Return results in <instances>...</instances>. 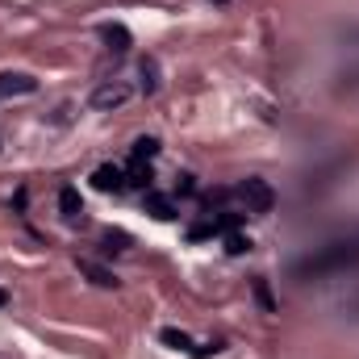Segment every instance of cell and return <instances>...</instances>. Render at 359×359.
Here are the masks:
<instances>
[{
  "mask_svg": "<svg viewBox=\"0 0 359 359\" xmlns=\"http://www.w3.org/2000/svg\"><path fill=\"white\" fill-rule=\"evenodd\" d=\"M80 272H84L92 284H100V288H113V284H117V276H113L109 268H100V264H92V259H80Z\"/></svg>",
  "mask_w": 359,
  "mask_h": 359,
  "instance_id": "obj_9",
  "label": "cell"
},
{
  "mask_svg": "<svg viewBox=\"0 0 359 359\" xmlns=\"http://www.w3.org/2000/svg\"><path fill=\"white\" fill-rule=\"evenodd\" d=\"M21 92H38V80L25 71H9L0 76V96H21Z\"/></svg>",
  "mask_w": 359,
  "mask_h": 359,
  "instance_id": "obj_4",
  "label": "cell"
},
{
  "mask_svg": "<svg viewBox=\"0 0 359 359\" xmlns=\"http://www.w3.org/2000/svg\"><path fill=\"white\" fill-rule=\"evenodd\" d=\"M59 213L67 218V222H80L84 218V200H80V188H59Z\"/></svg>",
  "mask_w": 359,
  "mask_h": 359,
  "instance_id": "obj_6",
  "label": "cell"
},
{
  "mask_svg": "<svg viewBox=\"0 0 359 359\" xmlns=\"http://www.w3.org/2000/svg\"><path fill=\"white\" fill-rule=\"evenodd\" d=\"M255 301H259V310H264V314H276V310H280V305H276V297H272V284H268L264 276L255 280Z\"/></svg>",
  "mask_w": 359,
  "mask_h": 359,
  "instance_id": "obj_10",
  "label": "cell"
},
{
  "mask_svg": "<svg viewBox=\"0 0 359 359\" xmlns=\"http://www.w3.org/2000/svg\"><path fill=\"white\" fill-rule=\"evenodd\" d=\"M126 184H130V188H142V192H150V172H146L142 163H134V167H130V176H126Z\"/></svg>",
  "mask_w": 359,
  "mask_h": 359,
  "instance_id": "obj_11",
  "label": "cell"
},
{
  "mask_svg": "<svg viewBox=\"0 0 359 359\" xmlns=\"http://www.w3.org/2000/svg\"><path fill=\"white\" fill-rule=\"evenodd\" d=\"M100 38H105L109 50H117V55H126V50H130V30L126 25H100Z\"/></svg>",
  "mask_w": 359,
  "mask_h": 359,
  "instance_id": "obj_8",
  "label": "cell"
},
{
  "mask_svg": "<svg viewBox=\"0 0 359 359\" xmlns=\"http://www.w3.org/2000/svg\"><path fill=\"white\" fill-rule=\"evenodd\" d=\"M351 264H359V242H330V246H322L318 255H310L305 264H297V276L310 280V276L343 272V268H351Z\"/></svg>",
  "mask_w": 359,
  "mask_h": 359,
  "instance_id": "obj_1",
  "label": "cell"
},
{
  "mask_svg": "<svg viewBox=\"0 0 359 359\" xmlns=\"http://www.w3.org/2000/svg\"><path fill=\"white\" fill-rule=\"evenodd\" d=\"M155 155H159V142H155V138H138V142H134V159H138V163H142V159H155Z\"/></svg>",
  "mask_w": 359,
  "mask_h": 359,
  "instance_id": "obj_12",
  "label": "cell"
},
{
  "mask_svg": "<svg viewBox=\"0 0 359 359\" xmlns=\"http://www.w3.org/2000/svg\"><path fill=\"white\" fill-rule=\"evenodd\" d=\"M238 196L246 205V213H272V205H276V192H272L268 180H242Z\"/></svg>",
  "mask_w": 359,
  "mask_h": 359,
  "instance_id": "obj_3",
  "label": "cell"
},
{
  "mask_svg": "<svg viewBox=\"0 0 359 359\" xmlns=\"http://www.w3.org/2000/svg\"><path fill=\"white\" fill-rule=\"evenodd\" d=\"M92 184H96L100 192H121V188H126V172L105 163V167H96V172H92Z\"/></svg>",
  "mask_w": 359,
  "mask_h": 359,
  "instance_id": "obj_5",
  "label": "cell"
},
{
  "mask_svg": "<svg viewBox=\"0 0 359 359\" xmlns=\"http://www.w3.org/2000/svg\"><path fill=\"white\" fill-rule=\"evenodd\" d=\"M142 200H146V213H155L159 222H172V218H176V205H172V200H167L163 192H155V188H150V192H146Z\"/></svg>",
  "mask_w": 359,
  "mask_h": 359,
  "instance_id": "obj_7",
  "label": "cell"
},
{
  "mask_svg": "<svg viewBox=\"0 0 359 359\" xmlns=\"http://www.w3.org/2000/svg\"><path fill=\"white\" fill-rule=\"evenodd\" d=\"M159 338H163L167 347H176V351H188V347H192V343H188V334H184V330H172V326H167Z\"/></svg>",
  "mask_w": 359,
  "mask_h": 359,
  "instance_id": "obj_13",
  "label": "cell"
},
{
  "mask_svg": "<svg viewBox=\"0 0 359 359\" xmlns=\"http://www.w3.org/2000/svg\"><path fill=\"white\" fill-rule=\"evenodd\" d=\"M134 96V88L126 84V80H109V84H100V88H92V96H88V105L92 109H100V113H113V109H121L126 100Z\"/></svg>",
  "mask_w": 359,
  "mask_h": 359,
  "instance_id": "obj_2",
  "label": "cell"
},
{
  "mask_svg": "<svg viewBox=\"0 0 359 359\" xmlns=\"http://www.w3.org/2000/svg\"><path fill=\"white\" fill-rule=\"evenodd\" d=\"M5 305H9V292H5V288H0V310H5Z\"/></svg>",
  "mask_w": 359,
  "mask_h": 359,
  "instance_id": "obj_17",
  "label": "cell"
},
{
  "mask_svg": "<svg viewBox=\"0 0 359 359\" xmlns=\"http://www.w3.org/2000/svg\"><path fill=\"white\" fill-rule=\"evenodd\" d=\"M176 192H180V196H192V192H196L192 176H180V180H176Z\"/></svg>",
  "mask_w": 359,
  "mask_h": 359,
  "instance_id": "obj_16",
  "label": "cell"
},
{
  "mask_svg": "<svg viewBox=\"0 0 359 359\" xmlns=\"http://www.w3.org/2000/svg\"><path fill=\"white\" fill-rule=\"evenodd\" d=\"M226 251H230V255H242V251H251V238H242V234L230 230V234H226Z\"/></svg>",
  "mask_w": 359,
  "mask_h": 359,
  "instance_id": "obj_15",
  "label": "cell"
},
{
  "mask_svg": "<svg viewBox=\"0 0 359 359\" xmlns=\"http://www.w3.org/2000/svg\"><path fill=\"white\" fill-rule=\"evenodd\" d=\"M155 76H159V71H155V59H146V63H142V88H146V92H155V88H159Z\"/></svg>",
  "mask_w": 359,
  "mask_h": 359,
  "instance_id": "obj_14",
  "label": "cell"
}]
</instances>
